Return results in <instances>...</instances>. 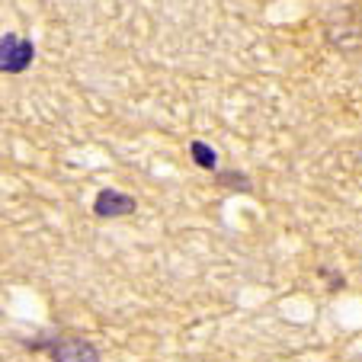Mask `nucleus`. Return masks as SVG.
<instances>
[{"instance_id":"obj_1","label":"nucleus","mask_w":362,"mask_h":362,"mask_svg":"<svg viewBox=\"0 0 362 362\" xmlns=\"http://www.w3.org/2000/svg\"><path fill=\"white\" fill-rule=\"evenodd\" d=\"M35 48L29 39H16V35H4L0 39V74H23L33 64Z\"/></svg>"},{"instance_id":"obj_2","label":"nucleus","mask_w":362,"mask_h":362,"mask_svg":"<svg viewBox=\"0 0 362 362\" xmlns=\"http://www.w3.org/2000/svg\"><path fill=\"white\" fill-rule=\"evenodd\" d=\"M93 212L100 215V218H122V215L135 212V199L119 189H103L93 202Z\"/></svg>"},{"instance_id":"obj_3","label":"nucleus","mask_w":362,"mask_h":362,"mask_svg":"<svg viewBox=\"0 0 362 362\" xmlns=\"http://www.w3.org/2000/svg\"><path fill=\"white\" fill-rule=\"evenodd\" d=\"M52 359L55 362H100V353L87 340H62L52 346Z\"/></svg>"},{"instance_id":"obj_4","label":"nucleus","mask_w":362,"mask_h":362,"mask_svg":"<svg viewBox=\"0 0 362 362\" xmlns=\"http://www.w3.org/2000/svg\"><path fill=\"white\" fill-rule=\"evenodd\" d=\"M189 151H192V160H196L202 170H215V164H218V158H215V151L209 148V144H202V141H192L189 144Z\"/></svg>"},{"instance_id":"obj_5","label":"nucleus","mask_w":362,"mask_h":362,"mask_svg":"<svg viewBox=\"0 0 362 362\" xmlns=\"http://www.w3.org/2000/svg\"><path fill=\"white\" fill-rule=\"evenodd\" d=\"M218 183H225V186H240V189H250V183H247L244 177H225V173H221Z\"/></svg>"}]
</instances>
